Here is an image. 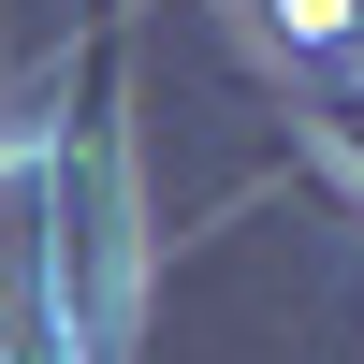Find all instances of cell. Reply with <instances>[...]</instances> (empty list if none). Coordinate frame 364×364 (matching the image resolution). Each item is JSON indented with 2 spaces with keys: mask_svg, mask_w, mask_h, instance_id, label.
Segmentation results:
<instances>
[{
  "mask_svg": "<svg viewBox=\"0 0 364 364\" xmlns=\"http://www.w3.org/2000/svg\"><path fill=\"white\" fill-rule=\"evenodd\" d=\"M336 132H350V161H364V87H350V102H336Z\"/></svg>",
  "mask_w": 364,
  "mask_h": 364,
  "instance_id": "6da1fadb",
  "label": "cell"
},
{
  "mask_svg": "<svg viewBox=\"0 0 364 364\" xmlns=\"http://www.w3.org/2000/svg\"><path fill=\"white\" fill-rule=\"evenodd\" d=\"M350 44H364V15H350Z\"/></svg>",
  "mask_w": 364,
  "mask_h": 364,
  "instance_id": "7a4b0ae2",
  "label": "cell"
}]
</instances>
